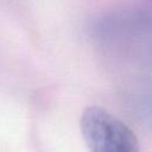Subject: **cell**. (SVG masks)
<instances>
[{
	"mask_svg": "<svg viewBox=\"0 0 152 152\" xmlns=\"http://www.w3.org/2000/svg\"><path fill=\"white\" fill-rule=\"evenodd\" d=\"M81 132L90 152H140L134 132L102 107L84 109Z\"/></svg>",
	"mask_w": 152,
	"mask_h": 152,
	"instance_id": "obj_1",
	"label": "cell"
},
{
	"mask_svg": "<svg viewBox=\"0 0 152 152\" xmlns=\"http://www.w3.org/2000/svg\"><path fill=\"white\" fill-rule=\"evenodd\" d=\"M94 32L104 40H132L152 34V0L102 15L95 23Z\"/></svg>",
	"mask_w": 152,
	"mask_h": 152,
	"instance_id": "obj_2",
	"label": "cell"
}]
</instances>
